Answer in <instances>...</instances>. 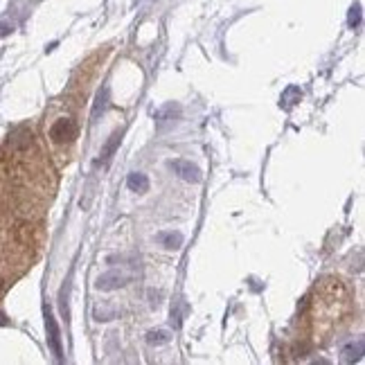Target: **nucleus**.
<instances>
[{
	"label": "nucleus",
	"instance_id": "8",
	"mask_svg": "<svg viewBox=\"0 0 365 365\" xmlns=\"http://www.w3.org/2000/svg\"><path fill=\"white\" fill-rule=\"evenodd\" d=\"M120 140H122V131H115L113 135H110V140L104 145V149H102V153H100V160H102V163H106L110 156H113L115 149H118V145H120Z\"/></svg>",
	"mask_w": 365,
	"mask_h": 365
},
{
	"label": "nucleus",
	"instance_id": "10",
	"mask_svg": "<svg viewBox=\"0 0 365 365\" xmlns=\"http://www.w3.org/2000/svg\"><path fill=\"white\" fill-rule=\"evenodd\" d=\"M359 19H361V7H354L352 14H349V25H359Z\"/></svg>",
	"mask_w": 365,
	"mask_h": 365
},
{
	"label": "nucleus",
	"instance_id": "2",
	"mask_svg": "<svg viewBox=\"0 0 365 365\" xmlns=\"http://www.w3.org/2000/svg\"><path fill=\"white\" fill-rule=\"evenodd\" d=\"M172 170L178 178L187 182H201V170L190 160H172Z\"/></svg>",
	"mask_w": 365,
	"mask_h": 365
},
{
	"label": "nucleus",
	"instance_id": "11",
	"mask_svg": "<svg viewBox=\"0 0 365 365\" xmlns=\"http://www.w3.org/2000/svg\"><path fill=\"white\" fill-rule=\"evenodd\" d=\"M3 289H5V282H3V277H0V293H3Z\"/></svg>",
	"mask_w": 365,
	"mask_h": 365
},
{
	"label": "nucleus",
	"instance_id": "5",
	"mask_svg": "<svg viewBox=\"0 0 365 365\" xmlns=\"http://www.w3.org/2000/svg\"><path fill=\"white\" fill-rule=\"evenodd\" d=\"M176 115H178V106H176V104H167V106H163V108L158 110V113H156V126H158V129H165V126L174 124Z\"/></svg>",
	"mask_w": 365,
	"mask_h": 365
},
{
	"label": "nucleus",
	"instance_id": "7",
	"mask_svg": "<svg viewBox=\"0 0 365 365\" xmlns=\"http://www.w3.org/2000/svg\"><path fill=\"white\" fill-rule=\"evenodd\" d=\"M158 242L165 246V248H172V250H178L182 246V235L180 232H160L158 235Z\"/></svg>",
	"mask_w": 365,
	"mask_h": 365
},
{
	"label": "nucleus",
	"instance_id": "4",
	"mask_svg": "<svg viewBox=\"0 0 365 365\" xmlns=\"http://www.w3.org/2000/svg\"><path fill=\"white\" fill-rule=\"evenodd\" d=\"M46 325H48V339H50V347H52V352L57 354L61 359V336H59V327H57V322H54V316L50 312H46Z\"/></svg>",
	"mask_w": 365,
	"mask_h": 365
},
{
	"label": "nucleus",
	"instance_id": "3",
	"mask_svg": "<svg viewBox=\"0 0 365 365\" xmlns=\"http://www.w3.org/2000/svg\"><path fill=\"white\" fill-rule=\"evenodd\" d=\"M126 279H129V275H124L120 271H110V273H104L100 279H97V289H100V291H113V289L124 287Z\"/></svg>",
	"mask_w": 365,
	"mask_h": 365
},
{
	"label": "nucleus",
	"instance_id": "6",
	"mask_svg": "<svg viewBox=\"0 0 365 365\" xmlns=\"http://www.w3.org/2000/svg\"><path fill=\"white\" fill-rule=\"evenodd\" d=\"M126 185H129L131 192L145 194V192H149V178L140 172H133V174H129V178H126Z\"/></svg>",
	"mask_w": 365,
	"mask_h": 365
},
{
	"label": "nucleus",
	"instance_id": "1",
	"mask_svg": "<svg viewBox=\"0 0 365 365\" xmlns=\"http://www.w3.org/2000/svg\"><path fill=\"white\" fill-rule=\"evenodd\" d=\"M77 133H79L77 122L66 115V118H57L50 124L48 138L52 140V145H57V147H70L75 143Z\"/></svg>",
	"mask_w": 365,
	"mask_h": 365
},
{
	"label": "nucleus",
	"instance_id": "9",
	"mask_svg": "<svg viewBox=\"0 0 365 365\" xmlns=\"http://www.w3.org/2000/svg\"><path fill=\"white\" fill-rule=\"evenodd\" d=\"M147 341H149L151 345H160V343H170V334H167V331H151V334L147 336Z\"/></svg>",
	"mask_w": 365,
	"mask_h": 365
}]
</instances>
